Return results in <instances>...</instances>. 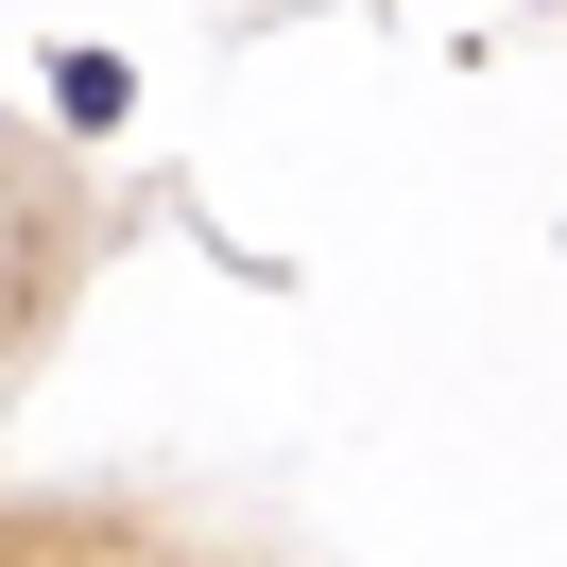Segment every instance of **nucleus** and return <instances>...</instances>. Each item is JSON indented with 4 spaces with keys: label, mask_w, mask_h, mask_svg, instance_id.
I'll use <instances>...</instances> for the list:
<instances>
[]
</instances>
